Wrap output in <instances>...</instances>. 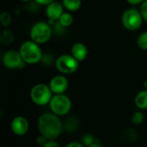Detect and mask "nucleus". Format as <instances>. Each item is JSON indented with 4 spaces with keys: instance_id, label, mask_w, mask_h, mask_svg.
Wrapping results in <instances>:
<instances>
[{
    "instance_id": "21",
    "label": "nucleus",
    "mask_w": 147,
    "mask_h": 147,
    "mask_svg": "<svg viewBox=\"0 0 147 147\" xmlns=\"http://www.w3.org/2000/svg\"><path fill=\"white\" fill-rule=\"evenodd\" d=\"M140 11L141 13V16H142L143 19L147 22V0H146L145 2H143L141 3Z\"/></svg>"
},
{
    "instance_id": "10",
    "label": "nucleus",
    "mask_w": 147,
    "mask_h": 147,
    "mask_svg": "<svg viewBox=\"0 0 147 147\" xmlns=\"http://www.w3.org/2000/svg\"><path fill=\"white\" fill-rule=\"evenodd\" d=\"M10 128L14 134L17 136L25 135L29 129V122L23 116H16L10 122Z\"/></svg>"
},
{
    "instance_id": "3",
    "label": "nucleus",
    "mask_w": 147,
    "mask_h": 147,
    "mask_svg": "<svg viewBox=\"0 0 147 147\" xmlns=\"http://www.w3.org/2000/svg\"><path fill=\"white\" fill-rule=\"evenodd\" d=\"M71 107L72 103L70 97L65 94L53 95L49 102L51 112L59 117L68 115L71 109Z\"/></svg>"
},
{
    "instance_id": "15",
    "label": "nucleus",
    "mask_w": 147,
    "mask_h": 147,
    "mask_svg": "<svg viewBox=\"0 0 147 147\" xmlns=\"http://www.w3.org/2000/svg\"><path fill=\"white\" fill-rule=\"evenodd\" d=\"M58 21L62 27H69L73 22V16L69 12H64Z\"/></svg>"
},
{
    "instance_id": "5",
    "label": "nucleus",
    "mask_w": 147,
    "mask_h": 147,
    "mask_svg": "<svg viewBox=\"0 0 147 147\" xmlns=\"http://www.w3.org/2000/svg\"><path fill=\"white\" fill-rule=\"evenodd\" d=\"M52 36L51 27L44 22H38L33 25L30 30L31 40L37 44H44L47 42Z\"/></svg>"
},
{
    "instance_id": "12",
    "label": "nucleus",
    "mask_w": 147,
    "mask_h": 147,
    "mask_svg": "<svg viewBox=\"0 0 147 147\" xmlns=\"http://www.w3.org/2000/svg\"><path fill=\"white\" fill-rule=\"evenodd\" d=\"M71 55L79 62L84 61L88 55V49L82 42H76L71 47Z\"/></svg>"
},
{
    "instance_id": "16",
    "label": "nucleus",
    "mask_w": 147,
    "mask_h": 147,
    "mask_svg": "<svg viewBox=\"0 0 147 147\" xmlns=\"http://www.w3.org/2000/svg\"><path fill=\"white\" fill-rule=\"evenodd\" d=\"M14 40V34L13 33L9 30V29H5L1 35V42L3 44H9L13 41Z\"/></svg>"
},
{
    "instance_id": "13",
    "label": "nucleus",
    "mask_w": 147,
    "mask_h": 147,
    "mask_svg": "<svg viewBox=\"0 0 147 147\" xmlns=\"http://www.w3.org/2000/svg\"><path fill=\"white\" fill-rule=\"evenodd\" d=\"M135 106L141 109H147V90L140 91L134 98Z\"/></svg>"
},
{
    "instance_id": "9",
    "label": "nucleus",
    "mask_w": 147,
    "mask_h": 147,
    "mask_svg": "<svg viewBox=\"0 0 147 147\" xmlns=\"http://www.w3.org/2000/svg\"><path fill=\"white\" fill-rule=\"evenodd\" d=\"M49 87L53 95L64 94L69 86V82L64 75H56L49 82Z\"/></svg>"
},
{
    "instance_id": "25",
    "label": "nucleus",
    "mask_w": 147,
    "mask_h": 147,
    "mask_svg": "<svg viewBox=\"0 0 147 147\" xmlns=\"http://www.w3.org/2000/svg\"><path fill=\"white\" fill-rule=\"evenodd\" d=\"M34 1L38 4H40V5H48L51 3H53L54 0H34Z\"/></svg>"
},
{
    "instance_id": "23",
    "label": "nucleus",
    "mask_w": 147,
    "mask_h": 147,
    "mask_svg": "<svg viewBox=\"0 0 147 147\" xmlns=\"http://www.w3.org/2000/svg\"><path fill=\"white\" fill-rule=\"evenodd\" d=\"M47 141H48V140H47L46 137H44L43 135H41V134H40V135L37 137V139H36V143H37V145L40 147L43 146Z\"/></svg>"
},
{
    "instance_id": "27",
    "label": "nucleus",
    "mask_w": 147,
    "mask_h": 147,
    "mask_svg": "<svg viewBox=\"0 0 147 147\" xmlns=\"http://www.w3.org/2000/svg\"><path fill=\"white\" fill-rule=\"evenodd\" d=\"M146 0H127V2L130 4H133V5H136V4H140V3H142L143 2H145Z\"/></svg>"
},
{
    "instance_id": "19",
    "label": "nucleus",
    "mask_w": 147,
    "mask_h": 147,
    "mask_svg": "<svg viewBox=\"0 0 147 147\" xmlns=\"http://www.w3.org/2000/svg\"><path fill=\"white\" fill-rule=\"evenodd\" d=\"M0 22L4 28H7L11 22V16L9 12H3L0 16Z\"/></svg>"
},
{
    "instance_id": "18",
    "label": "nucleus",
    "mask_w": 147,
    "mask_h": 147,
    "mask_svg": "<svg viewBox=\"0 0 147 147\" xmlns=\"http://www.w3.org/2000/svg\"><path fill=\"white\" fill-rule=\"evenodd\" d=\"M144 119H145V115L142 112L140 111H137L135 112L133 115H132V118H131V121L133 122V124L138 126V125H140L143 121H144Z\"/></svg>"
},
{
    "instance_id": "24",
    "label": "nucleus",
    "mask_w": 147,
    "mask_h": 147,
    "mask_svg": "<svg viewBox=\"0 0 147 147\" xmlns=\"http://www.w3.org/2000/svg\"><path fill=\"white\" fill-rule=\"evenodd\" d=\"M42 147H60L56 140H48Z\"/></svg>"
},
{
    "instance_id": "17",
    "label": "nucleus",
    "mask_w": 147,
    "mask_h": 147,
    "mask_svg": "<svg viewBox=\"0 0 147 147\" xmlns=\"http://www.w3.org/2000/svg\"><path fill=\"white\" fill-rule=\"evenodd\" d=\"M137 44L140 49L147 51V31L140 34L137 40Z\"/></svg>"
},
{
    "instance_id": "7",
    "label": "nucleus",
    "mask_w": 147,
    "mask_h": 147,
    "mask_svg": "<svg viewBox=\"0 0 147 147\" xmlns=\"http://www.w3.org/2000/svg\"><path fill=\"white\" fill-rule=\"evenodd\" d=\"M55 66L61 74H72L78 71L79 61H78L72 55L63 54L57 58Z\"/></svg>"
},
{
    "instance_id": "4",
    "label": "nucleus",
    "mask_w": 147,
    "mask_h": 147,
    "mask_svg": "<svg viewBox=\"0 0 147 147\" xmlns=\"http://www.w3.org/2000/svg\"><path fill=\"white\" fill-rule=\"evenodd\" d=\"M53 96V95L49 85L42 83L34 85L30 90V98L32 102L38 106L49 104Z\"/></svg>"
},
{
    "instance_id": "29",
    "label": "nucleus",
    "mask_w": 147,
    "mask_h": 147,
    "mask_svg": "<svg viewBox=\"0 0 147 147\" xmlns=\"http://www.w3.org/2000/svg\"><path fill=\"white\" fill-rule=\"evenodd\" d=\"M22 1H24V2H28V1H30V0H22Z\"/></svg>"
},
{
    "instance_id": "6",
    "label": "nucleus",
    "mask_w": 147,
    "mask_h": 147,
    "mask_svg": "<svg viewBox=\"0 0 147 147\" xmlns=\"http://www.w3.org/2000/svg\"><path fill=\"white\" fill-rule=\"evenodd\" d=\"M143 17L140 10L136 9H127L121 16V22L125 28L130 31H135L139 29L143 22Z\"/></svg>"
},
{
    "instance_id": "26",
    "label": "nucleus",
    "mask_w": 147,
    "mask_h": 147,
    "mask_svg": "<svg viewBox=\"0 0 147 147\" xmlns=\"http://www.w3.org/2000/svg\"><path fill=\"white\" fill-rule=\"evenodd\" d=\"M65 147H85L83 144L79 143V142H71L69 144H67Z\"/></svg>"
},
{
    "instance_id": "14",
    "label": "nucleus",
    "mask_w": 147,
    "mask_h": 147,
    "mask_svg": "<svg viewBox=\"0 0 147 147\" xmlns=\"http://www.w3.org/2000/svg\"><path fill=\"white\" fill-rule=\"evenodd\" d=\"M63 6L69 11H77L80 9L81 0H62Z\"/></svg>"
},
{
    "instance_id": "1",
    "label": "nucleus",
    "mask_w": 147,
    "mask_h": 147,
    "mask_svg": "<svg viewBox=\"0 0 147 147\" xmlns=\"http://www.w3.org/2000/svg\"><path fill=\"white\" fill-rule=\"evenodd\" d=\"M40 134L46 137L48 140H55L65 131V126L59 116L52 112L42 114L37 121Z\"/></svg>"
},
{
    "instance_id": "22",
    "label": "nucleus",
    "mask_w": 147,
    "mask_h": 147,
    "mask_svg": "<svg viewBox=\"0 0 147 147\" xmlns=\"http://www.w3.org/2000/svg\"><path fill=\"white\" fill-rule=\"evenodd\" d=\"M83 142H84V146H88L90 147L91 145H93L94 144V142H93V137L90 135V134H87V135H85L84 138H83Z\"/></svg>"
},
{
    "instance_id": "11",
    "label": "nucleus",
    "mask_w": 147,
    "mask_h": 147,
    "mask_svg": "<svg viewBox=\"0 0 147 147\" xmlns=\"http://www.w3.org/2000/svg\"><path fill=\"white\" fill-rule=\"evenodd\" d=\"M63 13H64L63 4H61L59 2L53 1L50 4L47 5L46 14H47V16L50 20H53V21L59 20Z\"/></svg>"
},
{
    "instance_id": "8",
    "label": "nucleus",
    "mask_w": 147,
    "mask_h": 147,
    "mask_svg": "<svg viewBox=\"0 0 147 147\" xmlns=\"http://www.w3.org/2000/svg\"><path fill=\"white\" fill-rule=\"evenodd\" d=\"M3 64L6 68L12 70L22 69L26 65L20 53L15 50H9L4 53L3 56Z\"/></svg>"
},
{
    "instance_id": "20",
    "label": "nucleus",
    "mask_w": 147,
    "mask_h": 147,
    "mask_svg": "<svg viewBox=\"0 0 147 147\" xmlns=\"http://www.w3.org/2000/svg\"><path fill=\"white\" fill-rule=\"evenodd\" d=\"M64 126H65V129L74 130V129L77 127V126H78V124H77V121H76V119H75V118L71 117V118L67 119V121H65V123L64 124Z\"/></svg>"
},
{
    "instance_id": "2",
    "label": "nucleus",
    "mask_w": 147,
    "mask_h": 147,
    "mask_svg": "<svg viewBox=\"0 0 147 147\" xmlns=\"http://www.w3.org/2000/svg\"><path fill=\"white\" fill-rule=\"evenodd\" d=\"M19 53L25 64H37L42 59V52L39 44L33 40L24 41L20 47Z\"/></svg>"
},
{
    "instance_id": "28",
    "label": "nucleus",
    "mask_w": 147,
    "mask_h": 147,
    "mask_svg": "<svg viewBox=\"0 0 147 147\" xmlns=\"http://www.w3.org/2000/svg\"><path fill=\"white\" fill-rule=\"evenodd\" d=\"M90 147H104L103 146H102V145H100V144H98V143H94L93 145H91Z\"/></svg>"
}]
</instances>
